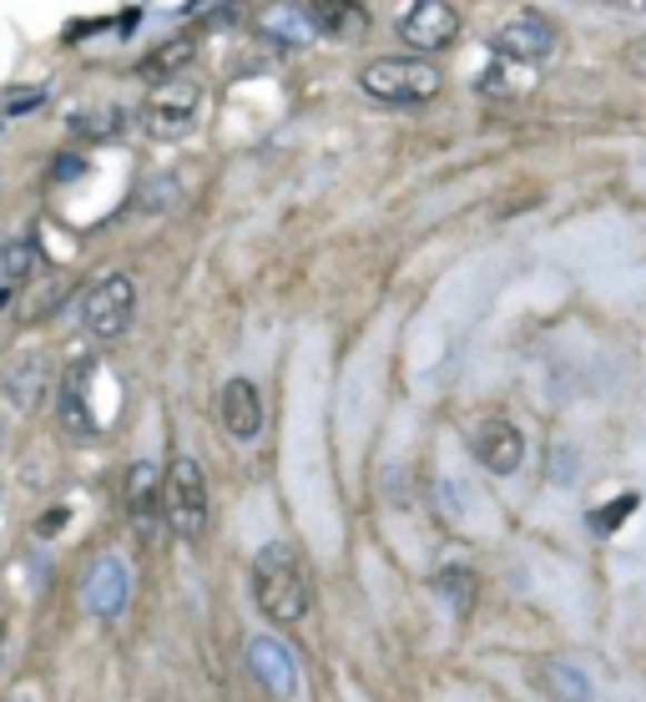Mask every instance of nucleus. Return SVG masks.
Segmentation results:
<instances>
[{
	"label": "nucleus",
	"instance_id": "nucleus-1",
	"mask_svg": "<svg viewBox=\"0 0 646 702\" xmlns=\"http://www.w3.org/2000/svg\"><path fill=\"white\" fill-rule=\"evenodd\" d=\"M252 596L274 626H298L308 616V576L288 541H274L252 556Z\"/></svg>",
	"mask_w": 646,
	"mask_h": 702
},
{
	"label": "nucleus",
	"instance_id": "nucleus-2",
	"mask_svg": "<svg viewBox=\"0 0 646 702\" xmlns=\"http://www.w3.org/2000/svg\"><path fill=\"white\" fill-rule=\"evenodd\" d=\"M359 87L374 101H389V107H419V101L439 97L445 77L425 56H379V61H369L359 71Z\"/></svg>",
	"mask_w": 646,
	"mask_h": 702
},
{
	"label": "nucleus",
	"instance_id": "nucleus-3",
	"mask_svg": "<svg viewBox=\"0 0 646 702\" xmlns=\"http://www.w3.org/2000/svg\"><path fill=\"white\" fill-rule=\"evenodd\" d=\"M162 511L167 526L182 541H202L208 536V475L192 455H172L162 475Z\"/></svg>",
	"mask_w": 646,
	"mask_h": 702
},
{
	"label": "nucleus",
	"instance_id": "nucleus-4",
	"mask_svg": "<svg viewBox=\"0 0 646 702\" xmlns=\"http://www.w3.org/2000/svg\"><path fill=\"white\" fill-rule=\"evenodd\" d=\"M202 107V87L192 77H172V81H152L142 97V127L157 142H182L198 121Z\"/></svg>",
	"mask_w": 646,
	"mask_h": 702
},
{
	"label": "nucleus",
	"instance_id": "nucleus-5",
	"mask_svg": "<svg viewBox=\"0 0 646 702\" xmlns=\"http://www.w3.org/2000/svg\"><path fill=\"white\" fill-rule=\"evenodd\" d=\"M132 318H137L132 274H107L81 294V324H87V334H97V339H121V334L132 329Z\"/></svg>",
	"mask_w": 646,
	"mask_h": 702
},
{
	"label": "nucleus",
	"instance_id": "nucleus-6",
	"mask_svg": "<svg viewBox=\"0 0 646 702\" xmlns=\"http://www.w3.org/2000/svg\"><path fill=\"white\" fill-rule=\"evenodd\" d=\"M490 51L505 61H520V67H536L556 51V26L540 11H515L490 31Z\"/></svg>",
	"mask_w": 646,
	"mask_h": 702
},
{
	"label": "nucleus",
	"instance_id": "nucleus-7",
	"mask_svg": "<svg viewBox=\"0 0 646 702\" xmlns=\"http://www.w3.org/2000/svg\"><path fill=\"white\" fill-rule=\"evenodd\" d=\"M127 602H132V566L121 556H97L91 571L81 576V606L101 622H111V616L127 612Z\"/></svg>",
	"mask_w": 646,
	"mask_h": 702
},
{
	"label": "nucleus",
	"instance_id": "nucleus-8",
	"mask_svg": "<svg viewBox=\"0 0 646 702\" xmlns=\"http://www.w3.org/2000/svg\"><path fill=\"white\" fill-rule=\"evenodd\" d=\"M248 668H252V678L264 682V692L274 702H294V692H298V657H294V647H288L284 636H268V632L248 636Z\"/></svg>",
	"mask_w": 646,
	"mask_h": 702
},
{
	"label": "nucleus",
	"instance_id": "nucleus-9",
	"mask_svg": "<svg viewBox=\"0 0 646 702\" xmlns=\"http://www.w3.org/2000/svg\"><path fill=\"white\" fill-rule=\"evenodd\" d=\"M121 501H127V521H132L137 541L152 546L157 526L167 521V511H162V475H157V465L137 461L132 471H127V481H121Z\"/></svg>",
	"mask_w": 646,
	"mask_h": 702
},
{
	"label": "nucleus",
	"instance_id": "nucleus-10",
	"mask_svg": "<svg viewBox=\"0 0 646 702\" xmlns=\"http://www.w3.org/2000/svg\"><path fill=\"white\" fill-rule=\"evenodd\" d=\"M470 455L490 475H515L520 461H526V435L505 415H485L480 425H470Z\"/></svg>",
	"mask_w": 646,
	"mask_h": 702
},
{
	"label": "nucleus",
	"instance_id": "nucleus-11",
	"mask_svg": "<svg viewBox=\"0 0 646 702\" xmlns=\"http://www.w3.org/2000/svg\"><path fill=\"white\" fill-rule=\"evenodd\" d=\"M399 36H405L415 51H445L460 36V11L449 0H415L405 16H399Z\"/></svg>",
	"mask_w": 646,
	"mask_h": 702
},
{
	"label": "nucleus",
	"instance_id": "nucleus-12",
	"mask_svg": "<svg viewBox=\"0 0 646 702\" xmlns=\"http://www.w3.org/2000/svg\"><path fill=\"white\" fill-rule=\"evenodd\" d=\"M258 36L284 51H298V46L318 41V26H314V11H308V0H268L264 11H258Z\"/></svg>",
	"mask_w": 646,
	"mask_h": 702
},
{
	"label": "nucleus",
	"instance_id": "nucleus-13",
	"mask_svg": "<svg viewBox=\"0 0 646 702\" xmlns=\"http://www.w3.org/2000/svg\"><path fill=\"white\" fill-rule=\"evenodd\" d=\"M91 379H97L91 359L71 364V369L61 374L56 415H61V429H67V435H97V409H91Z\"/></svg>",
	"mask_w": 646,
	"mask_h": 702
},
{
	"label": "nucleus",
	"instance_id": "nucleus-14",
	"mask_svg": "<svg viewBox=\"0 0 646 702\" xmlns=\"http://www.w3.org/2000/svg\"><path fill=\"white\" fill-rule=\"evenodd\" d=\"M51 359L46 354H16L11 364H6V374H0V395H6V405L16 409H36L46 395H51Z\"/></svg>",
	"mask_w": 646,
	"mask_h": 702
},
{
	"label": "nucleus",
	"instance_id": "nucleus-15",
	"mask_svg": "<svg viewBox=\"0 0 646 702\" xmlns=\"http://www.w3.org/2000/svg\"><path fill=\"white\" fill-rule=\"evenodd\" d=\"M218 419L232 439H258L264 435V395L252 379H228L218 395Z\"/></svg>",
	"mask_w": 646,
	"mask_h": 702
},
{
	"label": "nucleus",
	"instance_id": "nucleus-16",
	"mask_svg": "<svg viewBox=\"0 0 646 702\" xmlns=\"http://www.w3.org/2000/svg\"><path fill=\"white\" fill-rule=\"evenodd\" d=\"M314 26L324 41H364L369 36V11L359 0H308Z\"/></svg>",
	"mask_w": 646,
	"mask_h": 702
},
{
	"label": "nucleus",
	"instance_id": "nucleus-17",
	"mask_svg": "<svg viewBox=\"0 0 646 702\" xmlns=\"http://www.w3.org/2000/svg\"><path fill=\"white\" fill-rule=\"evenodd\" d=\"M192 61H198V41H192V36H167V41H157L152 51L142 56L137 77L142 81H172V77H187Z\"/></svg>",
	"mask_w": 646,
	"mask_h": 702
},
{
	"label": "nucleus",
	"instance_id": "nucleus-18",
	"mask_svg": "<svg viewBox=\"0 0 646 702\" xmlns=\"http://www.w3.org/2000/svg\"><path fill=\"white\" fill-rule=\"evenodd\" d=\"M540 688H546L550 702H596L592 678L566 657H546V668H540Z\"/></svg>",
	"mask_w": 646,
	"mask_h": 702
},
{
	"label": "nucleus",
	"instance_id": "nucleus-19",
	"mask_svg": "<svg viewBox=\"0 0 646 702\" xmlns=\"http://www.w3.org/2000/svg\"><path fill=\"white\" fill-rule=\"evenodd\" d=\"M435 586L449 596V612H470V602H475V576L470 571H460V566H449V571H439L435 576Z\"/></svg>",
	"mask_w": 646,
	"mask_h": 702
},
{
	"label": "nucleus",
	"instance_id": "nucleus-20",
	"mask_svg": "<svg viewBox=\"0 0 646 702\" xmlns=\"http://www.w3.org/2000/svg\"><path fill=\"white\" fill-rule=\"evenodd\" d=\"M177 202H182V187H177L172 177H152V182L137 187V208H147V212H167V208H177Z\"/></svg>",
	"mask_w": 646,
	"mask_h": 702
},
{
	"label": "nucleus",
	"instance_id": "nucleus-21",
	"mask_svg": "<svg viewBox=\"0 0 646 702\" xmlns=\"http://www.w3.org/2000/svg\"><path fill=\"white\" fill-rule=\"evenodd\" d=\"M632 511H636V495H632V491H626V495H616V501H606L602 511H592V526H596V536H612V531L622 526V521L632 516Z\"/></svg>",
	"mask_w": 646,
	"mask_h": 702
},
{
	"label": "nucleus",
	"instance_id": "nucleus-22",
	"mask_svg": "<svg viewBox=\"0 0 646 702\" xmlns=\"http://www.w3.org/2000/svg\"><path fill=\"white\" fill-rule=\"evenodd\" d=\"M61 304H67V284H46V288H41V294H36V298H31V304H26V308H21V314H26V318H31V324H41V318H46V314H51V308H61Z\"/></svg>",
	"mask_w": 646,
	"mask_h": 702
},
{
	"label": "nucleus",
	"instance_id": "nucleus-23",
	"mask_svg": "<svg viewBox=\"0 0 646 702\" xmlns=\"http://www.w3.org/2000/svg\"><path fill=\"white\" fill-rule=\"evenodd\" d=\"M626 71H632L636 81H646V41H632V46H626Z\"/></svg>",
	"mask_w": 646,
	"mask_h": 702
},
{
	"label": "nucleus",
	"instance_id": "nucleus-24",
	"mask_svg": "<svg viewBox=\"0 0 646 702\" xmlns=\"http://www.w3.org/2000/svg\"><path fill=\"white\" fill-rule=\"evenodd\" d=\"M31 268V248H6V274H26Z\"/></svg>",
	"mask_w": 646,
	"mask_h": 702
},
{
	"label": "nucleus",
	"instance_id": "nucleus-25",
	"mask_svg": "<svg viewBox=\"0 0 646 702\" xmlns=\"http://www.w3.org/2000/svg\"><path fill=\"white\" fill-rule=\"evenodd\" d=\"M61 526H67V511H46V516H41V526H36V531H41V536H56Z\"/></svg>",
	"mask_w": 646,
	"mask_h": 702
}]
</instances>
